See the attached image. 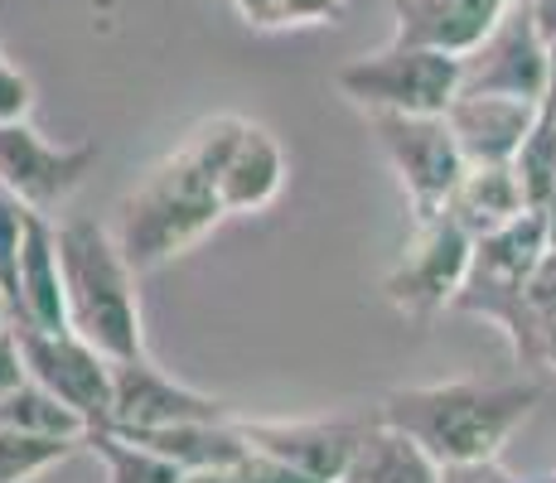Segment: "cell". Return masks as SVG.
<instances>
[{
  "label": "cell",
  "mask_w": 556,
  "mask_h": 483,
  "mask_svg": "<svg viewBox=\"0 0 556 483\" xmlns=\"http://www.w3.org/2000/svg\"><path fill=\"white\" fill-rule=\"evenodd\" d=\"M248 29H291V10L286 0H228Z\"/></svg>",
  "instance_id": "cell-29"
},
{
  "label": "cell",
  "mask_w": 556,
  "mask_h": 483,
  "mask_svg": "<svg viewBox=\"0 0 556 483\" xmlns=\"http://www.w3.org/2000/svg\"><path fill=\"white\" fill-rule=\"evenodd\" d=\"M25 228H29V203L0 185V290L10 305V325L20 309V252H25Z\"/></svg>",
  "instance_id": "cell-24"
},
{
  "label": "cell",
  "mask_w": 556,
  "mask_h": 483,
  "mask_svg": "<svg viewBox=\"0 0 556 483\" xmlns=\"http://www.w3.org/2000/svg\"><path fill=\"white\" fill-rule=\"evenodd\" d=\"M441 483H538V479H518L504 459H469V465H445Z\"/></svg>",
  "instance_id": "cell-28"
},
{
  "label": "cell",
  "mask_w": 556,
  "mask_h": 483,
  "mask_svg": "<svg viewBox=\"0 0 556 483\" xmlns=\"http://www.w3.org/2000/svg\"><path fill=\"white\" fill-rule=\"evenodd\" d=\"M552 266H556V246H552Z\"/></svg>",
  "instance_id": "cell-35"
},
{
  "label": "cell",
  "mask_w": 556,
  "mask_h": 483,
  "mask_svg": "<svg viewBox=\"0 0 556 483\" xmlns=\"http://www.w3.org/2000/svg\"><path fill=\"white\" fill-rule=\"evenodd\" d=\"M102 145L98 141H73L53 145L49 136H39L25 122H0V185L15 193L20 203H29L35 213H49L59 203H68L73 193L88 185V175L98 169Z\"/></svg>",
  "instance_id": "cell-9"
},
{
  "label": "cell",
  "mask_w": 556,
  "mask_h": 483,
  "mask_svg": "<svg viewBox=\"0 0 556 483\" xmlns=\"http://www.w3.org/2000/svg\"><path fill=\"white\" fill-rule=\"evenodd\" d=\"M223 218H228V208H223L218 179L185 145H175L136 179V189H126V199L116 203L112 232L122 242L126 262L146 276L169 266L175 256L194 252Z\"/></svg>",
  "instance_id": "cell-2"
},
{
  "label": "cell",
  "mask_w": 556,
  "mask_h": 483,
  "mask_svg": "<svg viewBox=\"0 0 556 483\" xmlns=\"http://www.w3.org/2000/svg\"><path fill=\"white\" fill-rule=\"evenodd\" d=\"M126 440H141L146 449L165 455L169 465H179L185 474L194 469H218L232 459L248 455V435H242L238 416H218V421H179V425H160V431H122Z\"/></svg>",
  "instance_id": "cell-17"
},
{
  "label": "cell",
  "mask_w": 556,
  "mask_h": 483,
  "mask_svg": "<svg viewBox=\"0 0 556 483\" xmlns=\"http://www.w3.org/2000/svg\"><path fill=\"white\" fill-rule=\"evenodd\" d=\"M547 252H552L547 218L538 208H528L508 228L475 238L469 276L455 295V315H475V319H489L494 329H504V339L513 343V358L522 368H538L528 290H532V276L542 271V262H547Z\"/></svg>",
  "instance_id": "cell-4"
},
{
  "label": "cell",
  "mask_w": 556,
  "mask_h": 483,
  "mask_svg": "<svg viewBox=\"0 0 556 483\" xmlns=\"http://www.w3.org/2000/svg\"><path fill=\"white\" fill-rule=\"evenodd\" d=\"M59 223V262H63V300L68 329L102 348L112 363L146 353L141 329V290L136 266L126 262L122 242L98 218H53Z\"/></svg>",
  "instance_id": "cell-3"
},
{
  "label": "cell",
  "mask_w": 556,
  "mask_h": 483,
  "mask_svg": "<svg viewBox=\"0 0 556 483\" xmlns=\"http://www.w3.org/2000/svg\"><path fill=\"white\" fill-rule=\"evenodd\" d=\"M469 256H475V238L459 228L451 208L421 213L412 218L397 262L382 276V295L402 319L431 325L435 315L455 309V295L469 276Z\"/></svg>",
  "instance_id": "cell-6"
},
{
  "label": "cell",
  "mask_w": 556,
  "mask_h": 483,
  "mask_svg": "<svg viewBox=\"0 0 556 483\" xmlns=\"http://www.w3.org/2000/svg\"><path fill=\"white\" fill-rule=\"evenodd\" d=\"M179 483H315V479H305L301 469L281 465V459L262 455V449H248V455L232 459V465L194 469V474H185Z\"/></svg>",
  "instance_id": "cell-25"
},
{
  "label": "cell",
  "mask_w": 556,
  "mask_h": 483,
  "mask_svg": "<svg viewBox=\"0 0 556 483\" xmlns=\"http://www.w3.org/2000/svg\"><path fill=\"white\" fill-rule=\"evenodd\" d=\"M88 455L102 459L106 469V483H179L185 469L169 465L165 455L146 449L141 440H126L122 431L112 425H92L88 431Z\"/></svg>",
  "instance_id": "cell-21"
},
{
  "label": "cell",
  "mask_w": 556,
  "mask_h": 483,
  "mask_svg": "<svg viewBox=\"0 0 556 483\" xmlns=\"http://www.w3.org/2000/svg\"><path fill=\"white\" fill-rule=\"evenodd\" d=\"M286 185V150L262 122H248L232 145V155L218 169V193L228 213H262L276 203Z\"/></svg>",
  "instance_id": "cell-16"
},
{
  "label": "cell",
  "mask_w": 556,
  "mask_h": 483,
  "mask_svg": "<svg viewBox=\"0 0 556 483\" xmlns=\"http://www.w3.org/2000/svg\"><path fill=\"white\" fill-rule=\"evenodd\" d=\"M15 325L68 329V300H63V262H59V223L29 208L25 252H20V309Z\"/></svg>",
  "instance_id": "cell-15"
},
{
  "label": "cell",
  "mask_w": 556,
  "mask_h": 483,
  "mask_svg": "<svg viewBox=\"0 0 556 483\" xmlns=\"http://www.w3.org/2000/svg\"><path fill=\"white\" fill-rule=\"evenodd\" d=\"M15 334H20V348H25L29 378L49 386L59 402H68L88 421V431L112 421V358L102 348H92L73 329L15 325Z\"/></svg>",
  "instance_id": "cell-10"
},
{
  "label": "cell",
  "mask_w": 556,
  "mask_h": 483,
  "mask_svg": "<svg viewBox=\"0 0 556 483\" xmlns=\"http://www.w3.org/2000/svg\"><path fill=\"white\" fill-rule=\"evenodd\" d=\"M0 325H10V305H5V290H0Z\"/></svg>",
  "instance_id": "cell-33"
},
{
  "label": "cell",
  "mask_w": 556,
  "mask_h": 483,
  "mask_svg": "<svg viewBox=\"0 0 556 483\" xmlns=\"http://www.w3.org/2000/svg\"><path fill=\"white\" fill-rule=\"evenodd\" d=\"M542 406V386L532 378L484 382V378H451L421 386H392L372 416L392 431L412 435L435 465H469V459H498L504 445L522 431Z\"/></svg>",
  "instance_id": "cell-1"
},
{
  "label": "cell",
  "mask_w": 556,
  "mask_h": 483,
  "mask_svg": "<svg viewBox=\"0 0 556 483\" xmlns=\"http://www.w3.org/2000/svg\"><path fill=\"white\" fill-rule=\"evenodd\" d=\"M445 208L455 213V223L469 238H489V232L508 228L513 218H522L528 199H522L513 165H465V175H459Z\"/></svg>",
  "instance_id": "cell-18"
},
{
  "label": "cell",
  "mask_w": 556,
  "mask_h": 483,
  "mask_svg": "<svg viewBox=\"0 0 556 483\" xmlns=\"http://www.w3.org/2000/svg\"><path fill=\"white\" fill-rule=\"evenodd\" d=\"M538 483H556V469H552V474H542V479H538Z\"/></svg>",
  "instance_id": "cell-34"
},
{
  "label": "cell",
  "mask_w": 556,
  "mask_h": 483,
  "mask_svg": "<svg viewBox=\"0 0 556 483\" xmlns=\"http://www.w3.org/2000/svg\"><path fill=\"white\" fill-rule=\"evenodd\" d=\"M513 175H518L522 185V199H528V208H547V193L556 185V122L538 112V122H532V131L522 136V145L513 150Z\"/></svg>",
  "instance_id": "cell-23"
},
{
  "label": "cell",
  "mask_w": 556,
  "mask_h": 483,
  "mask_svg": "<svg viewBox=\"0 0 556 483\" xmlns=\"http://www.w3.org/2000/svg\"><path fill=\"white\" fill-rule=\"evenodd\" d=\"M542 218H547V232H552V246H556V185L547 193V208H542Z\"/></svg>",
  "instance_id": "cell-32"
},
{
  "label": "cell",
  "mask_w": 556,
  "mask_h": 483,
  "mask_svg": "<svg viewBox=\"0 0 556 483\" xmlns=\"http://www.w3.org/2000/svg\"><path fill=\"white\" fill-rule=\"evenodd\" d=\"M542 106L528 97H504V92H459L445 106L465 165H508L513 150L522 145V136L532 131Z\"/></svg>",
  "instance_id": "cell-13"
},
{
  "label": "cell",
  "mask_w": 556,
  "mask_h": 483,
  "mask_svg": "<svg viewBox=\"0 0 556 483\" xmlns=\"http://www.w3.org/2000/svg\"><path fill=\"white\" fill-rule=\"evenodd\" d=\"M344 483H441V465L412 435L392 431L372 416Z\"/></svg>",
  "instance_id": "cell-19"
},
{
  "label": "cell",
  "mask_w": 556,
  "mask_h": 483,
  "mask_svg": "<svg viewBox=\"0 0 556 483\" xmlns=\"http://www.w3.org/2000/svg\"><path fill=\"white\" fill-rule=\"evenodd\" d=\"M552 82V49L528 0H513L494 29L459 53V92H504L542 102Z\"/></svg>",
  "instance_id": "cell-8"
},
{
  "label": "cell",
  "mask_w": 556,
  "mask_h": 483,
  "mask_svg": "<svg viewBox=\"0 0 556 483\" xmlns=\"http://www.w3.org/2000/svg\"><path fill=\"white\" fill-rule=\"evenodd\" d=\"M528 305H532V339H538V368L556 372V266H552V252H547V262H542V271L532 276Z\"/></svg>",
  "instance_id": "cell-26"
},
{
  "label": "cell",
  "mask_w": 556,
  "mask_h": 483,
  "mask_svg": "<svg viewBox=\"0 0 556 483\" xmlns=\"http://www.w3.org/2000/svg\"><path fill=\"white\" fill-rule=\"evenodd\" d=\"M368 131L378 141L382 160L392 165L397 185L412 203V218L441 213L465 175V150H459L445 112H363Z\"/></svg>",
  "instance_id": "cell-7"
},
{
  "label": "cell",
  "mask_w": 556,
  "mask_h": 483,
  "mask_svg": "<svg viewBox=\"0 0 556 483\" xmlns=\"http://www.w3.org/2000/svg\"><path fill=\"white\" fill-rule=\"evenodd\" d=\"M508 5L513 0H392V20H397L392 39L469 53L504 20Z\"/></svg>",
  "instance_id": "cell-14"
},
{
  "label": "cell",
  "mask_w": 556,
  "mask_h": 483,
  "mask_svg": "<svg viewBox=\"0 0 556 483\" xmlns=\"http://www.w3.org/2000/svg\"><path fill=\"white\" fill-rule=\"evenodd\" d=\"M334 88L358 112H445L459 97V53L392 39L349 59L334 73Z\"/></svg>",
  "instance_id": "cell-5"
},
{
  "label": "cell",
  "mask_w": 556,
  "mask_h": 483,
  "mask_svg": "<svg viewBox=\"0 0 556 483\" xmlns=\"http://www.w3.org/2000/svg\"><path fill=\"white\" fill-rule=\"evenodd\" d=\"M25 378H29V368H25V348H20L15 325H0V396L15 392Z\"/></svg>",
  "instance_id": "cell-30"
},
{
  "label": "cell",
  "mask_w": 556,
  "mask_h": 483,
  "mask_svg": "<svg viewBox=\"0 0 556 483\" xmlns=\"http://www.w3.org/2000/svg\"><path fill=\"white\" fill-rule=\"evenodd\" d=\"M252 449L301 469L315 483H344L358 455V440L372 416H315V421H266V416H238Z\"/></svg>",
  "instance_id": "cell-12"
},
{
  "label": "cell",
  "mask_w": 556,
  "mask_h": 483,
  "mask_svg": "<svg viewBox=\"0 0 556 483\" xmlns=\"http://www.w3.org/2000/svg\"><path fill=\"white\" fill-rule=\"evenodd\" d=\"M218 416H232L223 396L169 378L146 353L112 363V421H106L112 431H160V425L218 421Z\"/></svg>",
  "instance_id": "cell-11"
},
{
  "label": "cell",
  "mask_w": 556,
  "mask_h": 483,
  "mask_svg": "<svg viewBox=\"0 0 556 483\" xmlns=\"http://www.w3.org/2000/svg\"><path fill=\"white\" fill-rule=\"evenodd\" d=\"M0 421L20 425V431H39V435H88V421L35 378H25L15 392L0 396Z\"/></svg>",
  "instance_id": "cell-22"
},
{
  "label": "cell",
  "mask_w": 556,
  "mask_h": 483,
  "mask_svg": "<svg viewBox=\"0 0 556 483\" xmlns=\"http://www.w3.org/2000/svg\"><path fill=\"white\" fill-rule=\"evenodd\" d=\"M542 116H547V122H556V73H552V82H547V92H542Z\"/></svg>",
  "instance_id": "cell-31"
},
{
  "label": "cell",
  "mask_w": 556,
  "mask_h": 483,
  "mask_svg": "<svg viewBox=\"0 0 556 483\" xmlns=\"http://www.w3.org/2000/svg\"><path fill=\"white\" fill-rule=\"evenodd\" d=\"M35 112V82L0 53V122H25Z\"/></svg>",
  "instance_id": "cell-27"
},
{
  "label": "cell",
  "mask_w": 556,
  "mask_h": 483,
  "mask_svg": "<svg viewBox=\"0 0 556 483\" xmlns=\"http://www.w3.org/2000/svg\"><path fill=\"white\" fill-rule=\"evenodd\" d=\"M88 449V435H39L0 421V483H29Z\"/></svg>",
  "instance_id": "cell-20"
}]
</instances>
